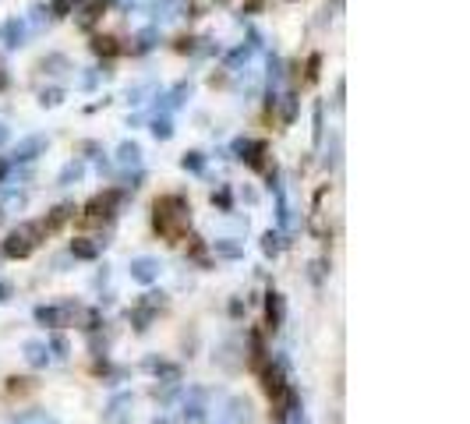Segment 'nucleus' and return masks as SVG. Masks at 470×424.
I'll use <instances>...</instances> for the list:
<instances>
[{
	"label": "nucleus",
	"mask_w": 470,
	"mask_h": 424,
	"mask_svg": "<svg viewBox=\"0 0 470 424\" xmlns=\"http://www.w3.org/2000/svg\"><path fill=\"white\" fill-rule=\"evenodd\" d=\"M191 227V205L181 198V195H167L156 202V230L163 237H181L184 230Z\"/></svg>",
	"instance_id": "nucleus-1"
},
{
	"label": "nucleus",
	"mask_w": 470,
	"mask_h": 424,
	"mask_svg": "<svg viewBox=\"0 0 470 424\" xmlns=\"http://www.w3.org/2000/svg\"><path fill=\"white\" fill-rule=\"evenodd\" d=\"M43 223H18L11 234H8V241H4V255L8 258H29L36 248H39V241H43Z\"/></svg>",
	"instance_id": "nucleus-2"
},
{
	"label": "nucleus",
	"mask_w": 470,
	"mask_h": 424,
	"mask_svg": "<svg viewBox=\"0 0 470 424\" xmlns=\"http://www.w3.org/2000/svg\"><path fill=\"white\" fill-rule=\"evenodd\" d=\"M75 311H78L75 304H39V308H36V322L54 326V329H64V326H71V315H75Z\"/></svg>",
	"instance_id": "nucleus-3"
},
{
	"label": "nucleus",
	"mask_w": 470,
	"mask_h": 424,
	"mask_svg": "<svg viewBox=\"0 0 470 424\" xmlns=\"http://www.w3.org/2000/svg\"><path fill=\"white\" fill-rule=\"evenodd\" d=\"M131 280L135 283H142V287H149V283H156L160 280V273H163V265H160V258H152V255H138V258H131Z\"/></svg>",
	"instance_id": "nucleus-4"
},
{
	"label": "nucleus",
	"mask_w": 470,
	"mask_h": 424,
	"mask_svg": "<svg viewBox=\"0 0 470 424\" xmlns=\"http://www.w3.org/2000/svg\"><path fill=\"white\" fill-rule=\"evenodd\" d=\"M46 145H50V142H46L43 135L22 138V142H18V149L11 152V159H8V163H11V167H18V163H32V159H36L39 152H46Z\"/></svg>",
	"instance_id": "nucleus-5"
},
{
	"label": "nucleus",
	"mask_w": 470,
	"mask_h": 424,
	"mask_svg": "<svg viewBox=\"0 0 470 424\" xmlns=\"http://www.w3.org/2000/svg\"><path fill=\"white\" fill-rule=\"evenodd\" d=\"M0 43H4L8 50H18L25 43V22L22 18H8L4 25H0Z\"/></svg>",
	"instance_id": "nucleus-6"
},
{
	"label": "nucleus",
	"mask_w": 470,
	"mask_h": 424,
	"mask_svg": "<svg viewBox=\"0 0 470 424\" xmlns=\"http://www.w3.org/2000/svg\"><path fill=\"white\" fill-rule=\"evenodd\" d=\"M117 198H121L117 191H107V195H96V198H92V202L85 205V216H89V220H99V216H110V209L117 205Z\"/></svg>",
	"instance_id": "nucleus-7"
},
{
	"label": "nucleus",
	"mask_w": 470,
	"mask_h": 424,
	"mask_svg": "<svg viewBox=\"0 0 470 424\" xmlns=\"http://www.w3.org/2000/svg\"><path fill=\"white\" fill-rule=\"evenodd\" d=\"M25 357H29L32 368H46V364H50V347H46L43 340H29V343H25Z\"/></svg>",
	"instance_id": "nucleus-8"
},
{
	"label": "nucleus",
	"mask_w": 470,
	"mask_h": 424,
	"mask_svg": "<svg viewBox=\"0 0 470 424\" xmlns=\"http://www.w3.org/2000/svg\"><path fill=\"white\" fill-rule=\"evenodd\" d=\"M117 163L121 167H142V145L138 142H124L117 149Z\"/></svg>",
	"instance_id": "nucleus-9"
},
{
	"label": "nucleus",
	"mask_w": 470,
	"mask_h": 424,
	"mask_svg": "<svg viewBox=\"0 0 470 424\" xmlns=\"http://www.w3.org/2000/svg\"><path fill=\"white\" fill-rule=\"evenodd\" d=\"M266 311H269V329H280V326H283V315H287L283 294H269V304H266Z\"/></svg>",
	"instance_id": "nucleus-10"
},
{
	"label": "nucleus",
	"mask_w": 470,
	"mask_h": 424,
	"mask_svg": "<svg viewBox=\"0 0 470 424\" xmlns=\"http://www.w3.org/2000/svg\"><path fill=\"white\" fill-rule=\"evenodd\" d=\"M99 241H92V237H78V241H71V255L75 258H96L99 255Z\"/></svg>",
	"instance_id": "nucleus-11"
},
{
	"label": "nucleus",
	"mask_w": 470,
	"mask_h": 424,
	"mask_svg": "<svg viewBox=\"0 0 470 424\" xmlns=\"http://www.w3.org/2000/svg\"><path fill=\"white\" fill-rule=\"evenodd\" d=\"M202 403H205V393L202 389H191V403H184V421L188 424H195V421H202Z\"/></svg>",
	"instance_id": "nucleus-12"
},
{
	"label": "nucleus",
	"mask_w": 470,
	"mask_h": 424,
	"mask_svg": "<svg viewBox=\"0 0 470 424\" xmlns=\"http://www.w3.org/2000/svg\"><path fill=\"white\" fill-rule=\"evenodd\" d=\"M82 177H85V163H82V159H71V163L61 170L57 184H64V188H68V184H75V181H82Z\"/></svg>",
	"instance_id": "nucleus-13"
},
{
	"label": "nucleus",
	"mask_w": 470,
	"mask_h": 424,
	"mask_svg": "<svg viewBox=\"0 0 470 424\" xmlns=\"http://www.w3.org/2000/svg\"><path fill=\"white\" fill-rule=\"evenodd\" d=\"M85 4V0H50V15H54V18H64V15H71L75 8H82Z\"/></svg>",
	"instance_id": "nucleus-14"
},
{
	"label": "nucleus",
	"mask_w": 470,
	"mask_h": 424,
	"mask_svg": "<svg viewBox=\"0 0 470 424\" xmlns=\"http://www.w3.org/2000/svg\"><path fill=\"white\" fill-rule=\"evenodd\" d=\"M71 212H75V205H57V209H54V216L43 220V230H46V234H50V230H57V227L71 216Z\"/></svg>",
	"instance_id": "nucleus-15"
},
{
	"label": "nucleus",
	"mask_w": 470,
	"mask_h": 424,
	"mask_svg": "<svg viewBox=\"0 0 470 424\" xmlns=\"http://www.w3.org/2000/svg\"><path fill=\"white\" fill-rule=\"evenodd\" d=\"M152 135L160 138V142H170V138H174V121H170L167 114L156 117V121H152Z\"/></svg>",
	"instance_id": "nucleus-16"
},
{
	"label": "nucleus",
	"mask_w": 470,
	"mask_h": 424,
	"mask_svg": "<svg viewBox=\"0 0 470 424\" xmlns=\"http://www.w3.org/2000/svg\"><path fill=\"white\" fill-rule=\"evenodd\" d=\"M181 167H184V170H191V174H202V170H205V156H202V152H184Z\"/></svg>",
	"instance_id": "nucleus-17"
},
{
	"label": "nucleus",
	"mask_w": 470,
	"mask_h": 424,
	"mask_svg": "<svg viewBox=\"0 0 470 424\" xmlns=\"http://www.w3.org/2000/svg\"><path fill=\"white\" fill-rule=\"evenodd\" d=\"M99 11H103V0H92V4H85V11H82V18H78V25H92L96 18H99Z\"/></svg>",
	"instance_id": "nucleus-18"
},
{
	"label": "nucleus",
	"mask_w": 470,
	"mask_h": 424,
	"mask_svg": "<svg viewBox=\"0 0 470 424\" xmlns=\"http://www.w3.org/2000/svg\"><path fill=\"white\" fill-rule=\"evenodd\" d=\"M213 248H216V255H223V258H237V255H241V244H234L230 237H227V241H216Z\"/></svg>",
	"instance_id": "nucleus-19"
},
{
	"label": "nucleus",
	"mask_w": 470,
	"mask_h": 424,
	"mask_svg": "<svg viewBox=\"0 0 470 424\" xmlns=\"http://www.w3.org/2000/svg\"><path fill=\"white\" fill-rule=\"evenodd\" d=\"M117 39H110V36H99L96 43H92V50L96 53H107V57H110V53H117V46H114Z\"/></svg>",
	"instance_id": "nucleus-20"
},
{
	"label": "nucleus",
	"mask_w": 470,
	"mask_h": 424,
	"mask_svg": "<svg viewBox=\"0 0 470 424\" xmlns=\"http://www.w3.org/2000/svg\"><path fill=\"white\" fill-rule=\"evenodd\" d=\"M61 99H64V92H61V89H50V92L43 89V96H39V103H43V106H57Z\"/></svg>",
	"instance_id": "nucleus-21"
},
{
	"label": "nucleus",
	"mask_w": 470,
	"mask_h": 424,
	"mask_svg": "<svg viewBox=\"0 0 470 424\" xmlns=\"http://www.w3.org/2000/svg\"><path fill=\"white\" fill-rule=\"evenodd\" d=\"M262 251H266V255H276V251H280V234L269 230V234L262 237Z\"/></svg>",
	"instance_id": "nucleus-22"
},
{
	"label": "nucleus",
	"mask_w": 470,
	"mask_h": 424,
	"mask_svg": "<svg viewBox=\"0 0 470 424\" xmlns=\"http://www.w3.org/2000/svg\"><path fill=\"white\" fill-rule=\"evenodd\" d=\"M322 142V103H315V145Z\"/></svg>",
	"instance_id": "nucleus-23"
},
{
	"label": "nucleus",
	"mask_w": 470,
	"mask_h": 424,
	"mask_svg": "<svg viewBox=\"0 0 470 424\" xmlns=\"http://www.w3.org/2000/svg\"><path fill=\"white\" fill-rule=\"evenodd\" d=\"M11 297V283H4V280H0V304H4Z\"/></svg>",
	"instance_id": "nucleus-24"
},
{
	"label": "nucleus",
	"mask_w": 470,
	"mask_h": 424,
	"mask_svg": "<svg viewBox=\"0 0 470 424\" xmlns=\"http://www.w3.org/2000/svg\"><path fill=\"white\" fill-rule=\"evenodd\" d=\"M8 138H11V128H8L4 121H0V145H8Z\"/></svg>",
	"instance_id": "nucleus-25"
},
{
	"label": "nucleus",
	"mask_w": 470,
	"mask_h": 424,
	"mask_svg": "<svg viewBox=\"0 0 470 424\" xmlns=\"http://www.w3.org/2000/svg\"><path fill=\"white\" fill-rule=\"evenodd\" d=\"M54 350H57V357H64V350H68V343H64V340H54Z\"/></svg>",
	"instance_id": "nucleus-26"
},
{
	"label": "nucleus",
	"mask_w": 470,
	"mask_h": 424,
	"mask_svg": "<svg viewBox=\"0 0 470 424\" xmlns=\"http://www.w3.org/2000/svg\"><path fill=\"white\" fill-rule=\"evenodd\" d=\"M8 85V75H0V89H4Z\"/></svg>",
	"instance_id": "nucleus-27"
},
{
	"label": "nucleus",
	"mask_w": 470,
	"mask_h": 424,
	"mask_svg": "<svg viewBox=\"0 0 470 424\" xmlns=\"http://www.w3.org/2000/svg\"><path fill=\"white\" fill-rule=\"evenodd\" d=\"M156 424H167V421H156Z\"/></svg>",
	"instance_id": "nucleus-28"
}]
</instances>
